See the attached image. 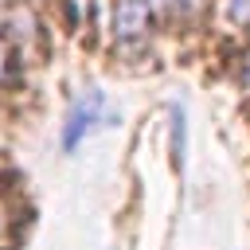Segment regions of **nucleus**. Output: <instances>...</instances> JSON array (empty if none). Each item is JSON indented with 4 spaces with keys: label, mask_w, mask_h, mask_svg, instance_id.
Listing matches in <instances>:
<instances>
[{
    "label": "nucleus",
    "mask_w": 250,
    "mask_h": 250,
    "mask_svg": "<svg viewBox=\"0 0 250 250\" xmlns=\"http://www.w3.org/2000/svg\"><path fill=\"white\" fill-rule=\"evenodd\" d=\"M105 117H109V98H105L98 86L82 90V94L70 102V113H66V121H62V148L74 152Z\"/></svg>",
    "instance_id": "f257e3e1"
},
{
    "label": "nucleus",
    "mask_w": 250,
    "mask_h": 250,
    "mask_svg": "<svg viewBox=\"0 0 250 250\" xmlns=\"http://www.w3.org/2000/svg\"><path fill=\"white\" fill-rule=\"evenodd\" d=\"M230 20L234 23H250V0H230Z\"/></svg>",
    "instance_id": "f03ea898"
},
{
    "label": "nucleus",
    "mask_w": 250,
    "mask_h": 250,
    "mask_svg": "<svg viewBox=\"0 0 250 250\" xmlns=\"http://www.w3.org/2000/svg\"><path fill=\"white\" fill-rule=\"evenodd\" d=\"M242 82H246V90H250V55H246V66H242Z\"/></svg>",
    "instance_id": "7ed1b4c3"
}]
</instances>
